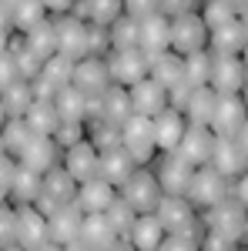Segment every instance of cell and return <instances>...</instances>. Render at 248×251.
Masks as SVG:
<instances>
[{
    "label": "cell",
    "mask_w": 248,
    "mask_h": 251,
    "mask_svg": "<svg viewBox=\"0 0 248 251\" xmlns=\"http://www.w3.org/2000/svg\"><path fill=\"white\" fill-rule=\"evenodd\" d=\"M245 47H248V37H245L242 17L225 24V27H218V30H211V40H208L211 54H245Z\"/></svg>",
    "instance_id": "29"
},
{
    "label": "cell",
    "mask_w": 248,
    "mask_h": 251,
    "mask_svg": "<svg viewBox=\"0 0 248 251\" xmlns=\"http://www.w3.org/2000/svg\"><path fill=\"white\" fill-rule=\"evenodd\" d=\"M71 14L81 17V20H87V24H104V27H111V24L124 14V0H77Z\"/></svg>",
    "instance_id": "28"
},
{
    "label": "cell",
    "mask_w": 248,
    "mask_h": 251,
    "mask_svg": "<svg viewBox=\"0 0 248 251\" xmlns=\"http://www.w3.org/2000/svg\"><path fill=\"white\" fill-rule=\"evenodd\" d=\"M158 221L165 225L168 234H188V238H205V218H198V208L188 198H171L165 194V201L158 204Z\"/></svg>",
    "instance_id": "2"
},
{
    "label": "cell",
    "mask_w": 248,
    "mask_h": 251,
    "mask_svg": "<svg viewBox=\"0 0 248 251\" xmlns=\"http://www.w3.org/2000/svg\"><path fill=\"white\" fill-rule=\"evenodd\" d=\"M47 225H51V241H57V245H74L77 238H81V228H84V211L74 204H64L57 211L47 218Z\"/></svg>",
    "instance_id": "23"
},
{
    "label": "cell",
    "mask_w": 248,
    "mask_h": 251,
    "mask_svg": "<svg viewBox=\"0 0 248 251\" xmlns=\"http://www.w3.org/2000/svg\"><path fill=\"white\" fill-rule=\"evenodd\" d=\"M17 208V245L24 251H40L51 245V225L37 204H14Z\"/></svg>",
    "instance_id": "11"
},
{
    "label": "cell",
    "mask_w": 248,
    "mask_h": 251,
    "mask_svg": "<svg viewBox=\"0 0 248 251\" xmlns=\"http://www.w3.org/2000/svg\"><path fill=\"white\" fill-rule=\"evenodd\" d=\"M201 17L208 24V30H218V27H225L231 20H238V10L231 7V0H205Z\"/></svg>",
    "instance_id": "41"
},
{
    "label": "cell",
    "mask_w": 248,
    "mask_h": 251,
    "mask_svg": "<svg viewBox=\"0 0 248 251\" xmlns=\"http://www.w3.org/2000/svg\"><path fill=\"white\" fill-rule=\"evenodd\" d=\"M20 77V71H17V60H14V54L7 50V54H0V91H7L10 84H17Z\"/></svg>",
    "instance_id": "49"
},
{
    "label": "cell",
    "mask_w": 248,
    "mask_h": 251,
    "mask_svg": "<svg viewBox=\"0 0 248 251\" xmlns=\"http://www.w3.org/2000/svg\"><path fill=\"white\" fill-rule=\"evenodd\" d=\"M54 30H57V54H64L71 60L91 57V50H87V20L64 14V17H54Z\"/></svg>",
    "instance_id": "12"
},
{
    "label": "cell",
    "mask_w": 248,
    "mask_h": 251,
    "mask_svg": "<svg viewBox=\"0 0 248 251\" xmlns=\"http://www.w3.org/2000/svg\"><path fill=\"white\" fill-rule=\"evenodd\" d=\"M242 97H245V104H248V80H245V91H242Z\"/></svg>",
    "instance_id": "62"
},
{
    "label": "cell",
    "mask_w": 248,
    "mask_h": 251,
    "mask_svg": "<svg viewBox=\"0 0 248 251\" xmlns=\"http://www.w3.org/2000/svg\"><path fill=\"white\" fill-rule=\"evenodd\" d=\"M10 50V30H0V54Z\"/></svg>",
    "instance_id": "56"
},
{
    "label": "cell",
    "mask_w": 248,
    "mask_h": 251,
    "mask_svg": "<svg viewBox=\"0 0 248 251\" xmlns=\"http://www.w3.org/2000/svg\"><path fill=\"white\" fill-rule=\"evenodd\" d=\"M238 251H248V248H238Z\"/></svg>",
    "instance_id": "64"
},
{
    "label": "cell",
    "mask_w": 248,
    "mask_h": 251,
    "mask_svg": "<svg viewBox=\"0 0 248 251\" xmlns=\"http://www.w3.org/2000/svg\"><path fill=\"white\" fill-rule=\"evenodd\" d=\"M215 107H218V91L215 87H194L191 97H188V107H185V117H188V124H205V127H211Z\"/></svg>",
    "instance_id": "32"
},
{
    "label": "cell",
    "mask_w": 248,
    "mask_h": 251,
    "mask_svg": "<svg viewBox=\"0 0 248 251\" xmlns=\"http://www.w3.org/2000/svg\"><path fill=\"white\" fill-rule=\"evenodd\" d=\"M77 241L84 245V251H111L121 241V234L108 221V214H84V228Z\"/></svg>",
    "instance_id": "19"
},
{
    "label": "cell",
    "mask_w": 248,
    "mask_h": 251,
    "mask_svg": "<svg viewBox=\"0 0 248 251\" xmlns=\"http://www.w3.org/2000/svg\"><path fill=\"white\" fill-rule=\"evenodd\" d=\"M111 47L114 50H134L141 47V20L131 14H121L111 24Z\"/></svg>",
    "instance_id": "37"
},
{
    "label": "cell",
    "mask_w": 248,
    "mask_h": 251,
    "mask_svg": "<svg viewBox=\"0 0 248 251\" xmlns=\"http://www.w3.org/2000/svg\"><path fill=\"white\" fill-rule=\"evenodd\" d=\"M117 188L111 181H104V177H94V181H84L81 188H77V208L84 214H104L111 204L117 201Z\"/></svg>",
    "instance_id": "18"
},
{
    "label": "cell",
    "mask_w": 248,
    "mask_h": 251,
    "mask_svg": "<svg viewBox=\"0 0 248 251\" xmlns=\"http://www.w3.org/2000/svg\"><path fill=\"white\" fill-rule=\"evenodd\" d=\"M64 168L71 171V177H74L77 184L94 181V177H101V151L84 137L81 144H74V148L64 151Z\"/></svg>",
    "instance_id": "16"
},
{
    "label": "cell",
    "mask_w": 248,
    "mask_h": 251,
    "mask_svg": "<svg viewBox=\"0 0 248 251\" xmlns=\"http://www.w3.org/2000/svg\"><path fill=\"white\" fill-rule=\"evenodd\" d=\"M104 214H108V221L114 225V231L121 234V238H128V234H131V228H134V221H138V211H134V208L124 201V198H121V194H117V201Z\"/></svg>",
    "instance_id": "43"
},
{
    "label": "cell",
    "mask_w": 248,
    "mask_h": 251,
    "mask_svg": "<svg viewBox=\"0 0 248 251\" xmlns=\"http://www.w3.org/2000/svg\"><path fill=\"white\" fill-rule=\"evenodd\" d=\"M54 141H57L64 151L74 148V144H81V141H84V124H71V121H64V124L57 127V134H54Z\"/></svg>",
    "instance_id": "47"
},
{
    "label": "cell",
    "mask_w": 248,
    "mask_h": 251,
    "mask_svg": "<svg viewBox=\"0 0 248 251\" xmlns=\"http://www.w3.org/2000/svg\"><path fill=\"white\" fill-rule=\"evenodd\" d=\"M77 184L74 177H71V171L60 164V168H51V171L44 174V191H40V198H37V208L47 218L57 211V208H64V204H74L77 201Z\"/></svg>",
    "instance_id": "7"
},
{
    "label": "cell",
    "mask_w": 248,
    "mask_h": 251,
    "mask_svg": "<svg viewBox=\"0 0 248 251\" xmlns=\"http://www.w3.org/2000/svg\"><path fill=\"white\" fill-rule=\"evenodd\" d=\"M194 171H198V168H194L191 161H185L178 151H161L158 161H154V174H158L165 194H171V198H188Z\"/></svg>",
    "instance_id": "5"
},
{
    "label": "cell",
    "mask_w": 248,
    "mask_h": 251,
    "mask_svg": "<svg viewBox=\"0 0 248 251\" xmlns=\"http://www.w3.org/2000/svg\"><path fill=\"white\" fill-rule=\"evenodd\" d=\"M154 121V141H158V151H178V144H181V137L188 131V117L181 114V111H174V107H165Z\"/></svg>",
    "instance_id": "21"
},
{
    "label": "cell",
    "mask_w": 248,
    "mask_h": 251,
    "mask_svg": "<svg viewBox=\"0 0 248 251\" xmlns=\"http://www.w3.org/2000/svg\"><path fill=\"white\" fill-rule=\"evenodd\" d=\"M205 228L228 234L231 241H245L248 238V208L238 198H228V201L215 204L211 211H205Z\"/></svg>",
    "instance_id": "6"
},
{
    "label": "cell",
    "mask_w": 248,
    "mask_h": 251,
    "mask_svg": "<svg viewBox=\"0 0 248 251\" xmlns=\"http://www.w3.org/2000/svg\"><path fill=\"white\" fill-rule=\"evenodd\" d=\"M248 121V104L242 94H218V107L211 117V131L218 137H238Z\"/></svg>",
    "instance_id": "13"
},
{
    "label": "cell",
    "mask_w": 248,
    "mask_h": 251,
    "mask_svg": "<svg viewBox=\"0 0 248 251\" xmlns=\"http://www.w3.org/2000/svg\"><path fill=\"white\" fill-rule=\"evenodd\" d=\"M57 151H60V144L54 137L34 134V141L17 157V164H24V168H30V171H37V174H47L51 168H57Z\"/></svg>",
    "instance_id": "24"
},
{
    "label": "cell",
    "mask_w": 248,
    "mask_h": 251,
    "mask_svg": "<svg viewBox=\"0 0 248 251\" xmlns=\"http://www.w3.org/2000/svg\"><path fill=\"white\" fill-rule=\"evenodd\" d=\"M0 30H14V7L0 0Z\"/></svg>",
    "instance_id": "55"
},
{
    "label": "cell",
    "mask_w": 248,
    "mask_h": 251,
    "mask_svg": "<svg viewBox=\"0 0 248 251\" xmlns=\"http://www.w3.org/2000/svg\"><path fill=\"white\" fill-rule=\"evenodd\" d=\"M231 198H238V201L248 208V171L242 174V177H235V191H231Z\"/></svg>",
    "instance_id": "54"
},
{
    "label": "cell",
    "mask_w": 248,
    "mask_h": 251,
    "mask_svg": "<svg viewBox=\"0 0 248 251\" xmlns=\"http://www.w3.org/2000/svg\"><path fill=\"white\" fill-rule=\"evenodd\" d=\"M40 191H44V174L17 164L14 184H10V201H14V204H37Z\"/></svg>",
    "instance_id": "31"
},
{
    "label": "cell",
    "mask_w": 248,
    "mask_h": 251,
    "mask_svg": "<svg viewBox=\"0 0 248 251\" xmlns=\"http://www.w3.org/2000/svg\"><path fill=\"white\" fill-rule=\"evenodd\" d=\"M17 245V208L0 201V251Z\"/></svg>",
    "instance_id": "44"
},
{
    "label": "cell",
    "mask_w": 248,
    "mask_h": 251,
    "mask_svg": "<svg viewBox=\"0 0 248 251\" xmlns=\"http://www.w3.org/2000/svg\"><path fill=\"white\" fill-rule=\"evenodd\" d=\"M108 67H111V80L117 87H134L138 80L151 77V57L134 47V50H111L108 54Z\"/></svg>",
    "instance_id": "10"
},
{
    "label": "cell",
    "mask_w": 248,
    "mask_h": 251,
    "mask_svg": "<svg viewBox=\"0 0 248 251\" xmlns=\"http://www.w3.org/2000/svg\"><path fill=\"white\" fill-rule=\"evenodd\" d=\"M3 124H7V111H3V100H0V131H3Z\"/></svg>",
    "instance_id": "60"
},
{
    "label": "cell",
    "mask_w": 248,
    "mask_h": 251,
    "mask_svg": "<svg viewBox=\"0 0 248 251\" xmlns=\"http://www.w3.org/2000/svg\"><path fill=\"white\" fill-rule=\"evenodd\" d=\"M47 17H51V14H47L44 0H20L17 7H14V30L27 34V30H34L37 24H44Z\"/></svg>",
    "instance_id": "39"
},
{
    "label": "cell",
    "mask_w": 248,
    "mask_h": 251,
    "mask_svg": "<svg viewBox=\"0 0 248 251\" xmlns=\"http://www.w3.org/2000/svg\"><path fill=\"white\" fill-rule=\"evenodd\" d=\"M0 137H3L7 154L20 157V154H24V148L34 141V131H30V124H27V117H7V124H3Z\"/></svg>",
    "instance_id": "36"
},
{
    "label": "cell",
    "mask_w": 248,
    "mask_h": 251,
    "mask_svg": "<svg viewBox=\"0 0 248 251\" xmlns=\"http://www.w3.org/2000/svg\"><path fill=\"white\" fill-rule=\"evenodd\" d=\"M215 141H218V134L211 127H205V124H188V131H185L181 144H178V154L185 157V161H191L194 168H205V164H211Z\"/></svg>",
    "instance_id": "15"
},
{
    "label": "cell",
    "mask_w": 248,
    "mask_h": 251,
    "mask_svg": "<svg viewBox=\"0 0 248 251\" xmlns=\"http://www.w3.org/2000/svg\"><path fill=\"white\" fill-rule=\"evenodd\" d=\"M211 168L221 171L225 177H242L248 171V151L242 148L238 137H218L215 141V154H211Z\"/></svg>",
    "instance_id": "17"
},
{
    "label": "cell",
    "mask_w": 248,
    "mask_h": 251,
    "mask_svg": "<svg viewBox=\"0 0 248 251\" xmlns=\"http://www.w3.org/2000/svg\"><path fill=\"white\" fill-rule=\"evenodd\" d=\"M87 50L91 57H108L114 47H111V27L104 24H87Z\"/></svg>",
    "instance_id": "45"
},
{
    "label": "cell",
    "mask_w": 248,
    "mask_h": 251,
    "mask_svg": "<svg viewBox=\"0 0 248 251\" xmlns=\"http://www.w3.org/2000/svg\"><path fill=\"white\" fill-rule=\"evenodd\" d=\"M3 251H24V248H20V245H14V248H3Z\"/></svg>",
    "instance_id": "63"
},
{
    "label": "cell",
    "mask_w": 248,
    "mask_h": 251,
    "mask_svg": "<svg viewBox=\"0 0 248 251\" xmlns=\"http://www.w3.org/2000/svg\"><path fill=\"white\" fill-rule=\"evenodd\" d=\"M87 141L104 154V151H111V148H121V127L111 124V121H91V137H87Z\"/></svg>",
    "instance_id": "42"
},
{
    "label": "cell",
    "mask_w": 248,
    "mask_h": 251,
    "mask_svg": "<svg viewBox=\"0 0 248 251\" xmlns=\"http://www.w3.org/2000/svg\"><path fill=\"white\" fill-rule=\"evenodd\" d=\"M185 80L191 87H208L211 80V50H198L185 57Z\"/></svg>",
    "instance_id": "40"
},
{
    "label": "cell",
    "mask_w": 248,
    "mask_h": 251,
    "mask_svg": "<svg viewBox=\"0 0 248 251\" xmlns=\"http://www.w3.org/2000/svg\"><path fill=\"white\" fill-rule=\"evenodd\" d=\"M54 104H57L60 124H64V121H71V124H84V121H87V94L77 91L74 84L64 87V91L54 97Z\"/></svg>",
    "instance_id": "34"
},
{
    "label": "cell",
    "mask_w": 248,
    "mask_h": 251,
    "mask_svg": "<svg viewBox=\"0 0 248 251\" xmlns=\"http://www.w3.org/2000/svg\"><path fill=\"white\" fill-rule=\"evenodd\" d=\"M40 251H67V248H64V245H57V241H51V245H44Z\"/></svg>",
    "instance_id": "59"
},
{
    "label": "cell",
    "mask_w": 248,
    "mask_h": 251,
    "mask_svg": "<svg viewBox=\"0 0 248 251\" xmlns=\"http://www.w3.org/2000/svg\"><path fill=\"white\" fill-rule=\"evenodd\" d=\"M3 154H7V148H3V137H0V157H3Z\"/></svg>",
    "instance_id": "61"
},
{
    "label": "cell",
    "mask_w": 248,
    "mask_h": 251,
    "mask_svg": "<svg viewBox=\"0 0 248 251\" xmlns=\"http://www.w3.org/2000/svg\"><path fill=\"white\" fill-rule=\"evenodd\" d=\"M158 251H201V238H188V234H168Z\"/></svg>",
    "instance_id": "50"
},
{
    "label": "cell",
    "mask_w": 248,
    "mask_h": 251,
    "mask_svg": "<svg viewBox=\"0 0 248 251\" xmlns=\"http://www.w3.org/2000/svg\"><path fill=\"white\" fill-rule=\"evenodd\" d=\"M151 80H158L165 91H174L178 84H185V57L174 50L151 57Z\"/></svg>",
    "instance_id": "30"
},
{
    "label": "cell",
    "mask_w": 248,
    "mask_h": 251,
    "mask_svg": "<svg viewBox=\"0 0 248 251\" xmlns=\"http://www.w3.org/2000/svg\"><path fill=\"white\" fill-rule=\"evenodd\" d=\"M74 3H77V0H44V7H47L51 17H64V14H71Z\"/></svg>",
    "instance_id": "53"
},
{
    "label": "cell",
    "mask_w": 248,
    "mask_h": 251,
    "mask_svg": "<svg viewBox=\"0 0 248 251\" xmlns=\"http://www.w3.org/2000/svg\"><path fill=\"white\" fill-rule=\"evenodd\" d=\"M74 87L84 91L87 97H101L114 87L111 80V67H108V57H84L77 60L74 67Z\"/></svg>",
    "instance_id": "14"
},
{
    "label": "cell",
    "mask_w": 248,
    "mask_h": 251,
    "mask_svg": "<svg viewBox=\"0 0 248 251\" xmlns=\"http://www.w3.org/2000/svg\"><path fill=\"white\" fill-rule=\"evenodd\" d=\"M0 100H3V111L7 117H27V111L34 107V84L30 80H17V84H10L7 91H0Z\"/></svg>",
    "instance_id": "33"
},
{
    "label": "cell",
    "mask_w": 248,
    "mask_h": 251,
    "mask_svg": "<svg viewBox=\"0 0 248 251\" xmlns=\"http://www.w3.org/2000/svg\"><path fill=\"white\" fill-rule=\"evenodd\" d=\"M201 251H238V241H231L228 234H221V231H208V228H205Z\"/></svg>",
    "instance_id": "48"
},
{
    "label": "cell",
    "mask_w": 248,
    "mask_h": 251,
    "mask_svg": "<svg viewBox=\"0 0 248 251\" xmlns=\"http://www.w3.org/2000/svg\"><path fill=\"white\" fill-rule=\"evenodd\" d=\"M131 91V104H134V114H144V117H158L165 107H171L168 104V91L158 84V80L144 77L138 80L134 87H128Z\"/></svg>",
    "instance_id": "22"
},
{
    "label": "cell",
    "mask_w": 248,
    "mask_h": 251,
    "mask_svg": "<svg viewBox=\"0 0 248 251\" xmlns=\"http://www.w3.org/2000/svg\"><path fill=\"white\" fill-rule=\"evenodd\" d=\"M248 80V67L242 54H211V80L218 94H242Z\"/></svg>",
    "instance_id": "9"
},
{
    "label": "cell",
    "mask_w": 248,
    "mask_h": 251,
    "mask_svg": "<svg viewBox=\"0 0 248 251\" xmlns=\"http://www.w3.org/2000/svg\"><path fill=\"white\" fill-rule=\"evenodd\" d=\"M134 117V104H131V91L128 87H111L108 94H101V121H111L117 127H124Z\"/></svg>",
    "instance_id": "27"
},
{
    "label": "cell",
    "mask_w": 248,
    "mask_h": 251,
    "mask_svg": "<svg viewBox=\"0 0 248 251\" xmlns=\"http://www.w3.org/2000/svg\"><path fill=\"white\" fill-rule=\"evenodd\" d=\"M158 10H161L165 17H178V14L198 10V0H158Z\"/></svg>",
    "instance_id": "51"
},
{
    "label": "cell",
    "mask_w": 248,
    "mask_h": 251,
    "mask_svg": "<svg viewBox=\"0 0 248 251\" xmlns=\"http://www.w3.org/2000/svg\"><path fill=\"white\" fill-rule=\"evenodd\" d=\"M24 44L44 60L54 57V54H57V30H54V20L47 17L44 24H37L34 30H27V34H24Z\"/></svg>",
    "instance_id": "38"
},
{
    "label": "cell",
    "mask_w": 248,
    "mask_h": 251,
    "mask_svg": "<svg viewBox=\"0 0 248 251\" xmlns=\"http://www.w3.org/2000/svg\"><path fill=\"white\" fill-rule=\"evenodd\" d=\"M138 168H141V164H138L124 148H111V151H104V154H101V177H104V181H111L117 191L131 181V174L138 171Z\"/></svg>",
    "instance_id": "25"
},
{
    "label": "cell",
    "mask_w": 248,
    "mask_h": 251,
    "mask_svg": "<svg viewBox=\"0 0 248 251\" xmlns=\"http://www.w3.org/2000/svg\"><path fill=\"white\" fill-rule=\"evenodd\" d=\"M141 50L148 57H158V54L171 50V17L151 14V17L141 20Z\"/></svg>",
    "instance_id": "20"
},
{
    "label": "cell",
    "mask_w": 248,
    "mask_h": 251,
    "mask_svg": "<svg viewBox=\"0 0 248 251\" xmlns=\"http://www.w3.org/2000/svg\"><path fill=\"white\" fill-rule=\"evenodd\" d=\"M231 191H235V181L225 177L221 171H215L211 164L198 168L194 177H191V188H188V201L198 208V211H211L215 204L228 201Z\"/></svg>",
    "instance_id": "1"
},
{
    "label": "cell",
    "mask_w": 248,
    "mask_h": 251,
    "mask_svg": "<svg viewBox=\"0 0 248 251\" xmlns=\"http://www.w3.org/2000/svg\"><path fill=\"white\" fill-rule=\"evenodd\" d=\"M124 14L144 20V17H151V14H161V10H158V0H124Z\"/></svg>",
    "instance_id": "52"
},
{
    "label": "cell",
    "mask_w": 248,
    "mask_h": 251,
    "mask_svg": "<svg viewBox=\"0 0 248 251\" xmlns=\"http://www.w3.org/2000/svg\"><path fill=\"white\" fill-rule=\"evenodd\" d=\"M14 174H17V157L3 154V157H0V201H10V184H14Z\"/></svg>",
    "instance_id": "46"
},
{
    "label": "cell",
    "mask_w": 248,
    "mask_h": 251,
    "mask_svg": "<svg viewBox=\"0 0 248 251\" xmlns=\"http://www.w3.org/2000/svg\"><path fill=\"white\" fill-rule=\"evenodd\" d=\"M231 7L238 10V17H248V0H231Z\"/></svg>",
    "instance_id": "57"
},
{
    "label": "cell",
    "mask_w": 248,
    "mask_h": 251,
    "mask_svg": "<svg viewBox=\"0 0 248 251\" xmlns=\"http://www.w3.org/2000/svg\"><path fill=\"white\" fill-rule=\"evenodd\" d=\"M165 238H168V231H165V225L158 221V214H138L131 234H128V241H131L138 251H158Z\"/></svg>",
    "instance_id": "26"
},
{
    "label": "cell",
    "mask_w": 248,
    "mask_h": 251,
    "mask_svg": "<svg viewBox=\"0 0 248 251\" xmlns=\"http://www.w3.org/2000/svg\"><path fill=\"white\" fill-rule=\"evenodd\" d=\"M121 198H124L138 214H154L158 204L165 201V188H161V181H158L154 171L138 168V171L131 174V181L121 188Z\"/></svg>",
    "instance_id": "4"
},
{
    "label": "cell",
    "mask_w": 248,
    "mask_h": 251,
    "mask_svg": "<svg viewBox=\"0 0 248 251\" xmlns=\"http://www.w3.org/2000/svg\"><path fill=\"white\" fill-rule=\"evenodd\" d=\"M238 141H242V148L248 151V121H245V127H242V134H238Z\"/></svg>",
    "instance_id": "58"
},
{
    "label": "cell",
    "mask_w": 248,
    "mask_h": 251,
    "mask_svg": "<svg viewBox=\"0 0 248 251\" xmlns=\"http://www.w3.org/2000/svg\"><path fill=\"white\" fill-rule=\"evenodd\" d=\"M121 148L138 161V164H148L158 154V141H154V121L144 114H134L124 127H121Z\"/></svg>",
    "instance_id": "8"
},
{
    "label": "cell",
    "mask_w": 248,
    "mask_h": 251,
    "mask_svg": "<svg viewBox=\"0 0 248 251\" xmlns=\"http://www.w3.org/2000/svg\"><path fill=\"white\" fill-rule=\"evenodd\" d=\"M211 30L201 10H191V14H178L171 17V50L188 57V54H198V50H208Z\"/></svg>",
    "instance_id": "3"
},
{
    "label": "cell",
    "mask_w": 248,
    "mask_h": 251,
    "mask_svg": "<svg viewBox=\"0 0 248 251\" xmlns=\"http://www.w3.org/2000/svg\"><path fill=\"white\" fill-rule=\"evenodd\" d=\"M27 124L34 134L44 137H54L60 127V114H57V104L54 100H34V107L27 111Z\"/></svg>",
    "instance_id": "35"
}]
</instances>
